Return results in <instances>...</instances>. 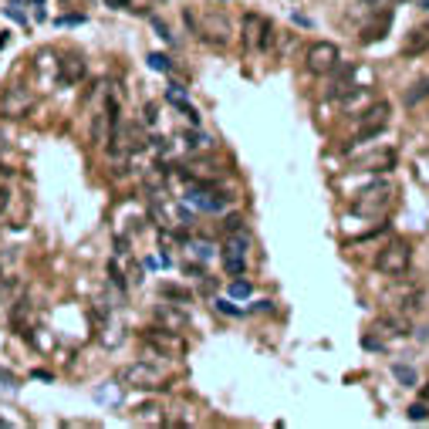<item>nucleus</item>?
<instances>
[{"label": "nucleus", "instance_id": "f257e3e1", "mask_svg": "<svg viewBox=\"0 0 429 429\" xmlns=\"http://www.w3.org/2000/svg\"><path fill=\"white\" fill-rule=\"evenodd\" d=\"M409 261H412V243L402 240V236H395V240H389V243L379 250V257H375V271L389 274V277H399V274L409 271Z\"/></svg>", "mask_w": 429, "mask_h": 429}, {"label": "nucleus", "instance_id": "f03ea898", "mask_svg": "<svg viewBox=\"0 0 429 429\" xmlns=\"http://www.w3.org/2000/svg\"><path fill=\"white\" fill-rule=\"evenodd\" d=\"M118 382L129 386V389H142V392L166 389L162 372H159L156 365H149V362H132V365H125V368L118 372Z\"/></svg>", "mask_w": 429, "mask_h": 429}, {"label": "nucleus", "instance_id": "7ed1b4c3", "mask_svg": "<svg viewBox=\"0 0 429 429\" xmlns=\"http://www.w3.org/2000/svg\"><path fill=\"white\" fill-rule=\"evenodd\" d=\"M31 109H34V91H31V88L10 81V85L0 91V116L3 118H10V122L28 118L31 116Z\"/></svg>", "mask_w": 429, "mask_h": 429}, {"label": "nucleus", "instance_id": "20e7f679", "mask_svg": "<svg viewBox=\"0 0 429 429\" xmlns=\"http://www.w3.org/2000/svg\"><path fill=\"white\" fill-rule=\"evenodd\" d=\"M392 109L389 102H368L365 112H358V132H355V142H368V139H379V132L386 129Z\"/></svg>", "mask_w": 429, "mask_h": 429}, {"label": "nucleus", "instance_id": "39448f33", "mask_svg": "<svg viewBox=\"0 0 429 429\" xmlns=\"http://www.w3.org/2000/svg\"><path fill=\"white\" fill-rule=\"evenodd\" d=\"M305 68L311 75H331L338 68V47L331 41H314L305 54Z\"/></svg>", "mask_w": 429, "mask_h": 429}, {"label": "nucleus", "instance_id": "423d86ee", "mask_svg": "<svg viewBox=\"0 0 429 429\" xmlns=\"http://www.w3.org/2000/svg\"><path fill=\"white\" fill-rule=\"evenodd\" d=\"M392 203V186L389 183H375L368 190H362V196L355 199V213L362 217H379V210H386Z\"/></svg>", "mask_w": 429, "mask_h": 429}, {"label": "nucleus", "instance_id": "0eeeda50", "mask_svg": "<svg viewBox=\"0 0 429 429\" xmlns=\"http://www.w3.org/2000/svg\"><path fill=\"white\" fill-rule=\"evenodd\" d=\"M34 301H31V294H21L14 305H10V328L17 331V335H31L34 331Z\"/></svg>", "mask_w": 429, "mask_h": 429}, {"label": "nucleus", "instance_id": "6e6552de", "mask_svg": "<svg viewBox=\"0 0 429 429\" xmlns=\"http://www.w3.org/2000/svg\"><path fill=\"white\" fill-rule=\"evenodd\" d=\"M429 51V24H419V28H412L406 41H402V54L406 58H416V54H426Z\"/></svg>", "mask_w": 429, "mask_h": 429}, {"label": "nucleus", "instance_id": "1a4fd4ad", "mask_svg": "<svg viewBox=\"0 0 429 429\" xmlns=\"http://www.w3.org/2000/svg\"><path fill=\"white\" fill-rule=\"evenodd\" d=\"M81 78H85V61H81L78 54H65L61 65H58V81L75 85V81H81Z\"/></svg>", "mask_w": 429, "mask_h": 429}, {"label": "nucleus", "instance_id": "9d476101", "mask_svg": "<svg viewBox=\"0 0 429 429\" xmlns=\"http://www.w3.org/2000/svg\"><path fill=\"white\" fill-rule=\"evenodd\" d=\"M156 318L162 321V331H179V328H186V324H190V314H186V311H176L173 305H159Z\"/></svg>", "mask_w": 429, "mask_h": 429}, {"label": "nucleus", "instance_id": "9b49d317", "mask_svg": "<svg viewBox=\"0 0 429 429\" xmlns=\"http://www.w3.org/2000/svg\"><path fill=\"white\" fill-rule=\"evenodd\" d=\"M186 203H193L199 210H210V213L223 210V196H213L206 190V183H199V190H190V193H186Z\"/></svg>", "mask_w": 429, "mask_h": 429}, {"label": "nucleus", "instance_id": "f8f14e48", "mask_svg": "<svg viewBox=\"0 0 429 429\" xmlns=\"http://www.w3.org/2000/svg\"><path fill=\"white\" fill-rule=\"evenodd\" d=\"M331 75H335V81H331V88H328V98H335V102H338V98H342L345 91H351V78H355V68H349V65H345V68H335Z\"/></svg>", "mask_w": 429, "mask_h": 429}, {"label": "nucleus", "instance_id": "ddd939ff", "mask_svg": "<svg viewBox=\"0 0 429 429\" xmlns=\"http://www.w3.org/2000/svg\"><path fill=\"white\" fill-rule=\"evenodd\" d=\"M166 102H169V105H176V109H183V116L190 118L193 125H199V116H196V109L190 105V98H186V91H183L179 85H173V88L166 91Z\"/></svg>", "mask_w": 429, "mask_h": 429}, {"label": "nucleus", "instance_id": "4468645a", "mask_svg": "<svg viewBox=\"0 0 429 429\" xmlns=\"http://www.w3.org/2000/svg\"><path fill=\"white\" fill-rule=\"evenodd\" d=\"M389 24H392V14H389V10H386V14H382V21H375V24H368V28L362 31V41H365V44H372V41L386 38V31H389Z\"/></svg>", "mask_w": 429, "mask_h": 429}, {"label": "nucleus", "instance_id": "2eb2a0df", "mask_svg": "<svg viewBox=\"0 0 429 429\" xmlns=\"http://www.w3.org/2000/svg\"><path fill=\"white\" fill-rule=\"evenodd\" d=\"M338 102H342V109H345V112H355V109H358V105H365V102H372V91H368V88H355V91H345V95H342V98H338Z\"/></svg>", "mask_w": 429, "mask_h": 429}, {"label": "nucleus", "instance_id": "dca6fc26", "mask_svg": "<svg viewBox=\"0 0 429 429\" xmlns=\"http://www.w3.org/2000/svg\"><path fill=\"white\" fill-rule=\"evenodd\" d=\"M392 375H395V382H399V386H409V389L419 382L416 368H412V365H402V362H392Z\"/></svg>", "mask_w": 429, "mask_h": 429}, {"label": "nucleus", "instance_id": "f3484780", "mask_svg": "<svg viewBox=\"0 0 429 429\" xmlns=\"http://www.w3.org/2000/svg\"><path fill=\"white\" fill-rule=\"evenodd\" d=\"M223 257H247V236L234 230V236H230L227 247H223Z\"/></svg>", "mask_w": 429, "mask_h": 429}, {"label": "nucleus", "instance_id": "a211bd4d", "mask_svg": "<svg viewBox=\"0 0 429 429\" xmlns=\"http://www.w3.org/2000/svg\"><path fill=\"white\" fill-rule=\"evenodd\" d=\"M379 328H386L389 335H409V318H382Z\"/></svg>", "mask_w": 429, "mask_h": 429}, {"label": "nucleus", "instance_id": "6ab92c4d", "mask_svg": "<svg viewBox=\"0 0 429 429\" xmlns=\"http://www.w3.org/2000/svg\"><path fill=\"white\" fill-rule=\"evenodd\" d=\"M423 98H429V78L416 81V88H412V91H406V105H419Z\"/></svg>", "mask_w": 429, "mask_h": 429}, {"label": "nucleus", "instance_id": "aec40b11", "mask_svg": "<svg viewBox=\"0 0 429 429\" xmlns=\"http://www.w3.org/2000/svg\"><path fill=\"white\" fill-rule=\"evenodd\" d=\"M162 298H173V301H183V305H190L193 298H190V291H183V287H176V284H162V291H159Z\"/></svg>", "mask_w": 429, "mask_h": 429}, {"label": "nucleus", "instance_id": "412c9836", "mask_svg": "<svg viewBox=\"0 0 429 429\" xmlns=\"http://www.w3.org/2000/svg\"><path fill=\"white\" fill-rule=\"evenodd\" d=\"M223 271L240 277V274L247 271V257H223Z\"/></svg>", "mask_w": 429, "mask_h": 429}, {"label": "nucleus", "instance_id": "4be33fe9", "mask_svg": "<svg viewBox=\"0 0 429 429\" xmlns=\"http://www.w3.org/2000/svg\"><path fill=\"white\" fill-rule=\"evenodd\" d=\"M271 44H274V28L267 24V21H261V38H257V47H261V51H271Z\"/></svg>", "mask_w": 429, "mask_h": 429}, {"label": "nucleus", "instance_id": "5701e85b", "mask_svg": "<svg viewBox=\"0 0 429 429\" xmlns=\"http://www.w3.org/2000/svg\"><path fill=\"white\" fill-rule=\"evenodd\" d=\"M406 412H409V419H412V423H423V419H429V406H426V402H412Z\"/></svg>", "mask_w": 429, "mask_h": 429}, {"label": "nucleus", "instance_id": "b1692460", "mask_svg": "<svg viewBox=\"0 0 429 429\" xmlns=\"http://www.w3.org/2000/svg\"><path fill=\"white\" fill-rule=\"evenodd\" d=\"M17 375L14 372H7V368H0V392H17Z\"/></svg>", "mask_w": 429, "mask_h": 429}, {"label": "nucleus", "instance_id": "393cba45", "mask_svg": "<svg viewBox=\"0 0 429 429\" xmlns=\"http://www.w3.org/2000/svg\"><path fill=\"white\" fill-rule=\"evenodd\" d=\"M146 61H149V68H153V72H169V68H173V65H169V58H166V54H149V58H146Z\"/></svg>", "mask_w": 429, "mask_h": 429}, {"label": "nucleus", "instance_id": "a878e982", "mask_svg": "<svg viewBox=\"0 0 429 429\" xmlns=\"http://www.w3.org/2000/svg\"><path fill=\"white\" fill-rule=\"evenodd\" d=\"M250 291H254L250 280H234V284H230V294H234V298H250Z\"/></svg>", "mask_w": 429, "mask_h": 429}, {"label": "nucleus", "instance_id": "bb28decb", "mask_svg": "<svg viewBox=\"0 0 429 429\" xmlns=\"http://www.w3.org/2000/svg\"><path fill=\"white\" fill-rule=\"evenodd\" d=\"M3 14H7V17H10V21H17V24H28V17H24V14H21V10H17V3H10V7H7V10H3Z\"/></svg>", "mask_w": 429, "mask_h": 429}, {"label": "nucleus", "instance_id": "cd10ccee", "mask_svg": "<svg viewBox=\"0 0 429 429\" xmlns=\"http://www.w3.org/2000/svg\"><path fill=\"white\" fill-rule=\"evenodd\" d=\"M85 17L81 14H72V17H58V28H72V24H81Z\"/></svg>", "mask_w": 429, "mask_h": 429}, {"label": "nucleus", "instance_id": "c85d7f7f", "mask_svg": "<svg viewBox=\"0 0 429 429\" xmlns=\"http://www.w3.org/2000/svg\"><path fill=\"white\" fill-rule=\"evenodd\" d=\"M217 311H223V314H230V318H234V314H240V308H234L230 301H217Z\"/></svg>", "mask_w": 429, "mask_h": 429}, {"label": "nucleus", "instance_id": "c756f323", "mask_svg": "<svg viewBox=\"0 0 429 429\" xmlns=\"http://www.w3.org/2000/svg\"><path fill=\"white\" fill-rule=\"evenodd\" d=\"M139 412V419H153V412H159L156 406H142V409H135Z\"/></svg>", "mask_w": 429, "mask_h": 429}, {"label": "nucleus", "instance_id": "7c9ffc66", "mask_svg": "<svg viewBox=\"0 0 429 429\" xmlns=\"http://www.w3.org/2000/svg\"><path fill=\"white\" fill-rule=\"evenodd\" d=\"M7 203H10V193H7V186H0V213H7Z\"/></svg>", "mask_w": 429, "mask_h": 429}, {"label": "nucleus", "instance_id": "2f4dec72", "mask_svg": "<svg viewBox=\"0 0 429 429\" xmlns=\"http://www.w3.org/2000/svg\"><path fill=\"white\" fill-rule=\"evenodd\" d=\"M365 349H368V351H386V345H382V342H375V338H365Z\"/></svg>", "mask_w": 429, "mask_h": 429}, {"label": "nucleus", "instance_id": "473e14b6", "mask_svg": "<svg viewBox=\"0 0 429 429\" xmlns=\"http://www.w3.org/2000/svg\"><path fill=\"white\" fill-rule=\"evenodd\" d=\"M240 223H243V220H240V217H230V220H227V223H223V227H227V230H230V234H234V230H240Z\"/></svg>", "mask_w": 429, "mask_h": 429}, {"label": "nucleus", "instance_id": "72a5a7b5", "mask_svg": "<svg viewBox=\"0 0 429 429\" xmlns=\"http://www.w3.org/2000/svg\"><path fill=\"white\" fill-rule=\"evenodd\" d=\"M146 122H156V105H146Z\"/></svg>", "mask_w": 429, "mask_h": 429}, {"label": "nucleus", "instance_id": "f704fd0d", "mask_svg": "<svg viewBox=\"0 0 429 429\" xmlns=\"http://www.w3.org/2000/svg\"><path fill=\"white\" fill-rule=\"evenodd\" d=\"M362 3H365V7H386L389 0H362Z\"/></svg>", "mask_w": 429, "mask_h": 429}, {"label": "nucleus", "instance_id": "c9c22d12", "mask_svg": "<svg viewBox=\"0 0 429 429\" xmlns=\"http://www.w3.org/2000/svg\"><path fill=\"white\" fill-rule=\"evenodd\" d=\"M109 3H112V7H125L129 0H109Z\"/></svg>", "mask_w": 429, "mask_h": 429}, {"label": "nucleus", "instance_id": "e433bc0d", "mask_svg": "<svg viewBox=\"0 0 429 429\" xmlns=\"http://www.w3.org/2000/svg\"><path fill=\"white\" fill-rule=\"evenodd\" d=\"M423 402H429V386H423Z\"/></svg>", "mask_w": 429, "mask_h": 429}, {"label": "nucleus", "instance_id": "4c0bfd02", "mask_svg": "<svg viewBox=\"0 0 429 429\" xmlns=\"http://www.w3.org/2000/svg\"><path fill=\"white\" fill-rule=\"evenodd\" d=\"M419 7H423V10H429V0H419Z\"/></svg>", "mask_w": 429, "mask_h": 429}, {"label": "nucleus", "instance_id": "58836bf2", "mask_svg": "<svg viewBox=\"0 0 429 429\" xmlns=\"http://www.w3.org/2000/svg\"><path fill=\"white\" fill-rule=\"evenodd\" d=\"M0 426H7V419H0Z\"/></svg>", "mask_w": 429, "mask_h": 429}]
</instances>
